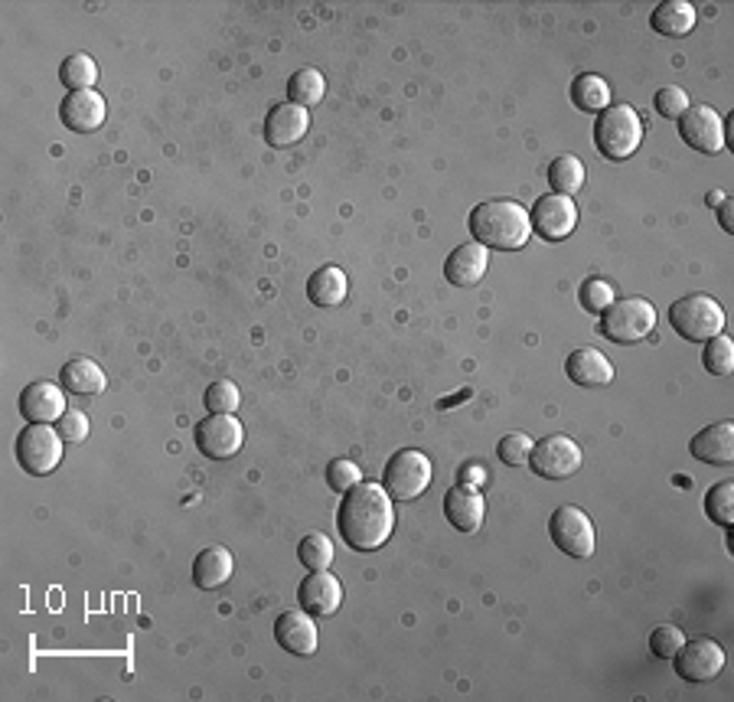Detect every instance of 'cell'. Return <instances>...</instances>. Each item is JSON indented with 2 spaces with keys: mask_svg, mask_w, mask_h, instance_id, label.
I'll return each instance as SVG.
<instances>
[{
  "mask_svg": "<svg viewBox=\"0 0 734 702\" xmlns=\"http://www.w3.org/2000/svg\"><path fill=\"white\" fill-rule=\"evenodd\" d=\"M457 484L467 487V490H480L487 484V470L480 468V465H463L460 474H457Z\"/></svg>",
  "mask_w": 734,
  "mask_h": 702,
  "instance_id": "41",
  "label": "cell"
},
{
  "mask_svg": "<svg viewBox=\"0 0 734 702\" xmlns=\"http://www.w3.org/2000/svg\"><path fill=\"white\" fill-rule=\"evenodd\" d=\"M324 92H327V82H324V75L317 69H300L287 82V102H294L300 109L317 105L324 99Z\"/></svg>",
  "mask_w": 734,
  "mask_h": 702,
  "instance_id": "29",
  "label": "cell"
},
{
  "mask_svg": "<svg viewBox=\"0 0 734 702\" xmlns=\"http://www.w3.org/2000/svg\"><path fill=\"white\" fill-rule=\"evenodd\" d=\"M532 445H536V441H532L526 431H509L507 438H500L497 455H500V461L509 465V468H522V465H529Z\"/></svg>",
  "mask_w": 734,
  "mask_h": 702,
  "instance_id": "34",
  "label": "cell"
},
{
  "mask_svg": "<svg viewBox=\"0 0 734 702\" xmlns=\"http://www.w3.org/2000/svg\"><path fill=\"white\" fill-rule=\"evenodd\" d=\"M359 480H363V470H359V465H353L349 458H334V461L327 465V484H330V490H337V494L353 490Z\"/></svg>",
  "mask_w": 734,
  "mask_h": 702,
  "instance_id": "37",
  "label": "cell"
},
{
  "mask_svg": "<svg viewBox=\"0 0 734 702\" xmlns=\"http://www.w3.org/2000/svg\"><path fill=\"white\" fill-rule=\"evenodd\" d=\"M653 105H656V112H660L663 118L679 121V118L689 112V92H685V89H679V85H666V89H660V92H656Z\"/></svg>",
  "mask_w": 734,
  "mask_h": 702,
  "instance_id": "38",
  "label": "cell"
},
{
  "mask_svg": "<svg viewBox=\"0 0 734 702\" xmlns=\"http://www.w3.org/2000/svg\"><path fill=\"white\" fill-rule=\"evenodd\" d=\"M725 200V193L722 190H715V193H708V206H718Z\"/></svg>",
  "mask_w": 734,
  "mask_h": 702,
  "instance_id": "43",
  "label": "cell"
},
{
  "mask_svg": "<svg viewBox=\"0 0 734 702\" xmlns=\"http://www.w3.org/2000/svg\"><path fill=\"white\" fill-rule=\"evenodd\" d=\"M656 327V307L646 297H626L614 301L604 314H601V334L621 347L640 344L643 337H650Z\"/></svg>",
  "mask_w": 734,
  "mask_h": 702,
  "instance_id": "5",
  "label": "cell"
},
{
  "mask_svg": "<svg viewBox=\"0 0 734 702\" xmlns=\"http://www.w3.org/2000/svg\"><path fill=\"white\" fill-rule=\"evenodd\" d=\"M705 513L708 520H715L718 527H732L734 523V480H722L705 494Z\"/></svg>",
  "mask_w": 734,
  "mask_h": 702,
  "instance_id": "33",
  "label": "cell"
},
{
  "mask_svg": "<svg viewBox=\"0 0 734 702\" xmlns=\"http://www.w3.org/2000/svg\"><path fill=\"white\" fill-rule=\"evenodd\" d=\"M718 223H722L725 233H734V200H728V196L718 203Z\"/></svg>",
  "mask_w": 734,
  "mask_h": 702,
  "instance_id": "42",
  "label": "cell"
},
{
  "mask_svg": "<svg viewBox=\"0 0 734 702\" xmlns=\"http://www.w3.org/2000/svg\"><path fill=\"white\" fill-rule=\"evenodd\" d=\"M297 601L307 614L314 618H334L343 604V586L334 572L320 569V572H310L300 588H297Z\"/></svg>",
  "mask_w": 734,
  "mask_h": 702,
  "instance_id": "15",
  "label": "cell"
},
{
  "mask_svg": "<svg viewBox=\"0 0 734 702\" xmlns=\"http://www.w3.org/2000/svg\"><path fill=\"white\" fill-rule=\"evenodd\" d=\"M529 468L546 480H565L581 468V448L568 435H546L532 445Z\"/></svg>",
  "mask_w": 734,
  "mask_h": 702,
  "instance_id": "10",
  "label": "cell"
},
{
  "mask_svg": "<svg viewBox=\"0 0 734 702\" xmlns=\"http://www.w3.org/2000/svg\"><path fill=\"white\" fill-rule=\"evenodd\" d=\"M337 527L343 542L356 552H376L396 532V500L383 484L359 480L353 490L343 494Z\"/></svg>",
  "mask_w": 734,
  "mask_h": 702,
  "instance_id": "1",
  "label": "cell"
},
{
  "mask_svg": "<svg viewBox=\"0 0 734 702\" xmlns=\"http://www.w3.org/2000/svg\"><path fill=\"white\" fill-rule=\"evenodd\" d=\"M467 226L473 233V242H480L483 248H500V252L526 248L532 235L529 213L516 200H487L473 206Z\"/></svg>",
  "mask_w": 734,
  "mask_h": 702,
  "instance_id": "2",
  "label": "cell"
},
{
  "mask_svg": "<svg viewBox=\"0 0 734 702\" xmlns=\"http://www.w3.org/2000/svg\"><path fill=\"white\" fill-rule=\"evenodd\" d=\"M679 138L699 154H718L725 147V121L708 105H689L679 118Z\"/></svg>",
  "mask_w": 734,
  "mask_h": 702,
  "instance_id": "12",
  "label": "cell"
},
{
  "mask_svg": "<svg viewBox=\"0 0 734 702\" xmlns=\"http://www.w3.org/2000/svg\"><path fill=\"white\" fill-rule=\"evenodd\" d=\"M428 484H431V458L418 448L396 451V458H389L386 474H383V487L398 503L418 500L428 490Z\"/></svg>",
  "mask_w": 734,
  "mask_h": 702,
  "instance_id": "6",
  "label": "cell"
},
{
  "mask_svg": "<svg viewBox=\"0 0 734 702\" xmlns=\"http://www.w3.org/2000/svg\"><path fill=\"white\" fill-rule=\"evenodd\" d=\"M297 559H300V566L310 569V572L330 569V562H334V542H330V536H324V532H307V536L300 539V546H297Z\"/></svg>",
  "mask_w": 734,
  "mask_h": 702,
  "instance_id": "31",
  "label": "cell"
},
{
  "mask_svg": "<svg viewBox=\"0 0 734 702\" xmlns=\"http://www.w3.org/2000/svg\"><path fill=\"white\" fill-rule=\"evenodd\" d=\"M445 513H448V523L457 532H467L473 536L477 529L483 527V517H487V503L480 497V490H467V487H451L448 497H445Z\"/></svg>",
  "mask_w": 734,
  "mask_h": 702,
  "instance_id": "21",
  "label": "cell"
},
{
  "mask_svg": "<svg viewBox=\"0 0 734 702\" xmlns=\"http://www.w3.org/2000/svg\"><path fill=\"white\" fill-rule=\"evenodd\" d=\"M689 451L695 461H705V465H732L734 461V421H718V425H708L702 428L692 441H689Z\"/></svg>",
  "mask_w": 734,
  "mask_h": 702,
  "instance_id": "19",
  "label": "cell"
},
{
  "mask_svg": "<svg viewBox=\"0 0 734 702\" xmlns=\"http://www.w3.org/2000/svg\"><path fill=\"white\" fill-rule=\"evenodd\" d=\"M13 455H17L20 468L27 470V474L47 477L62 461V435L57 431V425H27L17 435Z\"/></svg>",
  "mask_w": 734,
  "mask_h": 702,
  "instance_id": "7",
  "label": "cell"
},
{
  "mask_svg": "<svg viewBox=\"0 0 734 702\" xmlns=\"http://www.w3.org/2000/svg\"><path fill=\"white\" fill-rule=\"evenodd\" d=\"M20 415L27 418V425H53L65 415V389L50 379L30 383L20 393Z\"/></svg>",
  "mask_w": 734,
  "mask_h": 702,
  "instance_id": "14",
  "label": "cell"
},
{
  "mask_svg": "<svg viewBox=\"0 0 734 702\" xmlns=\"http://www.w3.org/2000/svg\"><path fill=\"white\" fill-rule=\"evenodd\" d=\"M59 386L72 396H99L105 389V373L99 363L75 356L59 369Z\"/></svg>",
  "mask_w": 734,
  "mask_h": 702,
  "instance_id": "24",
  "label": "cell"
},
{
  "mask_svg": "<svg viewBox=\"0 0 734 702\" xmlns=\"http://www.w3.org/2000/svg\"><path fill=\"white\" fill-rule=\"evenodd\" d=\"M549 536L571 559L594 556V523L581 507H559L549 520Z\"/></svg>",
  "mask_w": 734,
  "mask_h": 702,
  "instance_id": "9",
  "label": "cell"
},
{
  "mask_svg": "<svg viewBox=\"0 0 734 702\" xmlns=\"http://www.w3.org/2000/svg\"><path fill=\"white\" fill-rule=\"evenodd\" d=\"M529 223H532V233H539L546 242H562L578 226V203L562 193L539 196L529 213Z\"/></svg>",
  "mask_w": 734,
  "mask_h": 702,
  "instance_id": "11",
  "label": "cell"
},
{
  "mask_svg": "<svg viewBox=\"0 0 734 702\" xmlns=\"http://www.w3.org/2000/svg\"><path fill=\"white\" fill-rule=\"evenodd\" d=\"M307 128H310V115H307V109H300V105H294V102H282V105H275L268 118H265V144H272V147H294V144H300L304 141V134H307Z\"/></svg>",
  "mask_w": 734,
  "mask_h": 702,
  "instance_id": "17",
  "label": "cell"
},
{
  "mask_svg": "<svg viewBox=\"0 0 734 702\" xmlns=\"http://www.w3.org/2000/svg\"><path fill=\"white\" fill-rule=\"evenodd\" d=\"M549 186L552 193H562V196H574L581 186H584V164L578 157H555L549 164Z\"/></svg>",
  "mask_w": 734,
  "mask_h": 702,
  "instance_id": "30",
  "label": "cell"
},
{
  "mask_svg": "<svg viewBox=\"0 0 734 702\" xmlns=\"http://www.w3.org/2000/svg\"><path fill=\"white\" fill-rule=\"evenodd\" d=\"M650 27L663 37H685L695 27V7L685 0H666L653 10Z\"/></svg>",
  "mask_w": 734,
  "mask_h": 702,
  "instance_id": "25",
  "label": "cell"
},
{
  "mask_svg": "<svg viewBox=\"0 0 734 702\" xmlns=\"http://www.w3.org/2000/svg\"><path fill=\"white\" fill-rule=\"evenodd\" d=\"M238 403H242V393L232 379H220L206 389V409L213 415H235Z\"/></svg>",
  "mask_w": 734,
  "mask_h": 702,
  "instance_id": "35",
  "label": "cell"
},
{
  "mask_svg": "<svg viewBox=\"0 0 734 702\" xmlns=\"http://www.w3.org/2000/svg\"><path fill=\"white\" fill-rule=\"evenodd\" d=\"M57 431L62 441H85L89 438V418L79 409H65V415L57 421Z\"/></svg>",
  "mask_w": 734,
  "mask_h": 702,
  "instance_id": "40",
  "label": "cell"
},
{
  "mask_svg": "<svg viewBox=\"0 0 734 702\" xmlns=\"http://www.w3.org/2000/svg\"><path fill=\"white\" fill-rule=\"evenodd\" d=\"M670 324L682 340H692V344H705L712 337L722 334L725 327V307L708 297V294H685L673 301L670 307Z\"/></svg>",
  "mask_w": 734,
  "mask_h": 702,
  "instance_id": "4",
  "label": "cell"
},
{
  "mask_svg": "<svg viewBox=\"0 0 734 702\" xmlns=\"http://www.w3.org/2000/svg\"><path fill=\"white\" fill-rule=\"evenodd\" d=\"M643 144V121L630 105H611L594 121V147L608 161H626Z\"/></svg>",
  "mask_w": 734,
  "mask_h": 702,
  "instance_id": "3",
  "label": "cell"
},
{
  "mask_svg": "<svg viewBox=\"0 0 734 702\" xmlns=\"http://www.w3.org/2000/svg\"><path fill=\"white\" fill-rule=\"evenodd\" d=\"M275 641L282 650L294 653V657H310L317 653V621L314 614H307L304 608L300 611H284L275 621Z\"/></svg>",
  "mask_w": 734,
  "mask_h": 702,
  "instance_id": "18",
  "label": "cell"
},
{
  "mask_svg": "<svg viewBox=\"0 0 734 702\" xmlns=\"http://www.w3.org/2000/svg\"><path fill=\"white\" fill-rule=\"evenodd\" d=\"M565 373L574 386H588V389H594V386H608V383L614 379V366H611V359H608L601 350H594V347H581V350L568 353Z\"/></svg>",
  "mask_w": 734,
  "mask_h": 702,
  "instance_id": "22",
  "label": "cell"
},
{
  "mask_svg": "<svg viewBox=\"0 0 734 702\" xmlns=\"http://www.w3.org/2000/svg\"><path fill=\"white\" fill-rule=\"evenodd\" d=\"M487 265H490V248H483L480 242H467V245H457L448 255L445 275L457 288H473L487 275Z\"/></svg>",
  "mask_w": 734,
  "mask_h": 702,
  "instance_id": "20",
  "label": "cell"
},
{
  "mask_svg": "<svg viewBox=\"0 0 734 702\" xmlns=\"http://www.w3.org/2000/svg\"><path fill=\"white\" fill-rule=\"evenodd\" d=\"M676 673L689 683H708L722 673L725 667V650L718 641H708V638H699V641H685L679 647Z\"/></svg>",
  "mask_w": 734,
  "mask_h": 702,
  "instance_id": "13",
  "label": "cell"
},
{
  "mask_svg": "<svg viewBox=\"0 0 734 702\" xmlns=\"http://www.w3.org/2000/svg\"><path fill=\"white\" fill-rule=\"evenodd\" d=\"M346 292H349V282H346L343 268H337V265L320 268V272L310 275V282H307V297H310L317 307H337V304L346 301Z\"/></svg>",
  "mask_w": 734,
  "mask_h": 702,
  "instance_id": "26",
  "label": "cell"
},
{
  "mask_svg": "<svg viewBox=\"0 0 734 702\" xmlns=\"http://www.w3.org/2000/svg\"><path fill=\"white\" fill-rule=\"evenodd\" d=\"M59 118L69 131L75 134H89V131H99L109 118V105L99 92H69L59 105Z\"/></svg>",
  "mask_w": 734,
  "mask_h": 702,
  "instance_id": "16",
  "label": "cell"
},
{
  "mask_svg": "<svg viewBox=\"0 0 734 702\" xmlns=\"http://www.w3.org/2000/svg\"><path fill=\"white\" fill-rule=\"evenodd\" d=\"M685 644V634L673 628V624H663L650 634V650L660 657V660H673L679 653V647Z\"/></svg>",
  "mask_w": 734,
  "mask_h": 702,
  "instance_id": "39",
  "label": "cell"
},
{
  "mask_svg": "<svg viewBox=\"0 0 734 702\" xmlns=\"http://www.w3.org/2000/svg\"><path fill=\"white\" fill-rule=\"evenodd\" d=\"M232 569H235V562H232V552L226 546H210L193 559V586L203 588V591L223 588L232 579Z\"/></svg>",
  "mask_w": 734,
  "mask_h": 702,
  "instance_id": "23",
  "label": "cell"
},
{
  "mask_svg": "<svg viewBox=\"0 0 734 702\" xmlns=\"http://www.w3.org/2000/svg\"><path fill=\"white\" fill-rule=\"evenodd\" d=\"M578 301H581L584 311H591V314H604L618 297H614V288H611L604 278H588V282L581 285V292H578Z\"/></svg>",
  "mask_w": 734,
  "mask_h": 702,
  "instance_id": "36",
  "label": "cell"
},
{
  "mask_svg": "<svg viewBox=\"0 0 734 702\" xmlns=\"http://www.w3.org/2000/svg\"><path fill=\"white\" fill-rule=\"evenodd\" d=\"M196 448L203 458H213V461H226V458H235L242 451V441H245V428L238 425L235 415H206L196 431Z\"/></svg>",
  "mask_w": 734,
  "mask_h": 702,
  "instance_id": "8",
  "label": "cell"
},
{
  "mask_svg": "<svg viewBox=\"0 0 734 702\" xmlns=\"http://www.w3.org/2000/svg\"><path fill=\"white\" fill-rule=\"evenodd\" d=\"M59 82H62L69 92H89V89L99 82V65H95V59L85 57V53L65 57L62 59V65H59Z\"/></svg>",
  "mask_w": 734,
  "mask_h": 702,
  "instance_id": "28",
  "label": "cell"
},
{
  "mask_svg": "<svg viewBox=\"0 0 734 702\" xmlns=\"http://www.w3.org/2000/svg\"><path fill=\"white\" fill-rule=\"evenodd\" d=\"M702 366L712 373V376H732L734 373V340L718 334L712 340H705V353H702Z\"/></svg>",
  "mask_w": 734,
  "mask_h": 702,
  "instance_id": "32",
  "label": "cell"
},
{
  "mask_svg": "<svg viewBox=\"0 0 734 702\" xmlns=\"http://www.w3.org/2000/svg\"><path fill=\"white\" fill-rule=\"evenodd\" d=\"M571 102L581 109V112H604V109H611V85L601 79V75H591V72H584V75H578L574 82H571Z\"/></svg>",
  "mask_w": 734,
  "mask_h": 702,
  "instance_id": "27",
  "label": "cell"
}]
</instances>
